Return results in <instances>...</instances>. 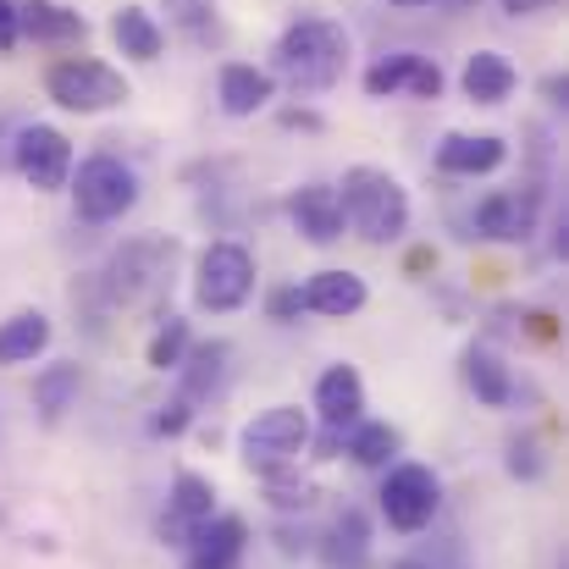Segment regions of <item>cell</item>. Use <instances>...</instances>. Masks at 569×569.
Wrapping results in <instances>:
<instances>
[{
    "label": "cell",
    "instance_id": "obj_32",
    "mask_svg": "<svg viewBox=\"0 0 569 569\" xmlns=\"http://www.w3.org/2000/svg\"><path fill=\"white\" fill-rule=\"evenodd\" d=\"M299 310H305V293L299 288H277L271 293V321H299Z\"/></svg>",
    "mask_w": 569,
    "mask_h": 569
},
{
    "label": "cell",
    "instance_id": "obj_30",
    "mask_svg": "<svg viewBox=\"0 0 569 569\" xmlns=\"http://www.w3.org/2000/svg\"><path fill=\"white\" fill-rule=\"evenodd\" d=\"M271 481V503L277 509H305L316 492H310V481H288V476H266Z\"/></svg>",
    "mask_w": 569,
    "mask_h": 569
},
{
    "label": "cell",
    "instance_id": "obj_36",
    "mask_svg": "<svg viewBox=\"0 0 569 569\" xmlns=\"http://www.w3.org/2000/svg\"><path fill=\"white\" fill-rule=\"evenodd\" d=\"M392 6H431V0H392Z\"/></svg>",
    "mask_w": 569,
    "mask_h": 569
},
{
    "label": "cell",
    "instance_id": "obj_7",
    "mask_svg": "<svg viewBox=\"0 0 569 569\" xmlns=\"http://www.w3.org/2000/svg\"><path fill=\"white\" fill-rule=\"evenodd\" d=\"M442 509V481L426 465H392L381 481V515L392 531H426Z\"/></svg>",
    "mask_w": 569,
    "mask_h": 569
},
{
    "label": "cell",
    "instance_id": "obj_6",
    "mask_svg": "<svg viewBox=\"0 0 569 569\" xmlns=\"http://www.w3.org/2000/svg\"><path fill=\"white\" fill-rule=\"evenodd\" d=\"M72 204L83 221H122L133 204H139V178L128 161L117 156H89L78 167V183H72Z\"/></svg>",
    "mask_w": 569,
    "mask_h": 569
},
{
    "label": "cell",
    "instance_id": "obj_31",
    "mask_svg": "<svg viewBox=\"0 0 569 569\" xmlns=\"http://www.w3.org/2000/svg\"><path fill=\"white\" fill-rule=\"evenodd\" d=\"M189 398H172V403H167V409H161V415H156V420H150V431H156V437H178V431H183V426H189Z\"/></svg>",
    "mask_w": 569,
    "mask_h": 569
},
{
    "label": "cell",
    "instance_id": "obj_23",
    "mask_svg": "<svg viewBox=\"0 0 569 569\" xmlns=\"http://www.w3.org/2000/svg\"><path fill=\"white\" fill-rule=\"evenodd\" d=\"M465 387H470L481 403H492V409H503V403L515 398V377H509V366H503L492 349H470V355H465Z\"/></svg>",
    "mask_w": 569,
    "mask_h": 569
},
{
    "label": "cell",
    "instance_id": "obj_11",
    "mask_svg": "<svg viewBox=\"0 0 569 569\" xmlns=\"http://www.w3.org/2000/svg\"><path fill=\"white\" fill-rule=\"evenodd\" d=\"M210 515H216V487H210L204 476L183 470V476L172 481V498H167V515H161V542L189 548L193 531H199Z\"/></svg>",
    "mask_w": 569,
    "mask_h": 569
},
{
    "label": "cell",
    "instance_id": "obj_28",
    "mask_svg": "<svg viewBox=\"0 0 569 569\" xmlns=\"http://www.w3.org/2000/svg\"><path fill=\"white\" fill-rule=\"evenodd\" d=\"M183 355H189V321L167 316V327L150 338V366H156V371H178Z\"/></svg>",
    "mask_w": 569,
    "mask_h": 569
},
{
    "label": "cell",
    "instance_id": "obj_4",
    "mask_svg": "<svg viewBox=\"0 0 569 569\" xmlns=\"http://www.w3.org/2000/svg\"><path fill=\"white\" fill-rule=\"evenodd\" d=\"M249 293H254V254L243 243H210L199 254V266H193V299H199V310L227 316Z\"/></svg>",
    "mask_w": 569,
    "mask_h": 569
},
{
    "label": "cell",
    "instance_id": "obj_2",
    "mask_svg": "<svg viewBox=\"0 0 569 569\" xmlns=\"http://www.w3.org/2000/svg\"><path fill=\"white\" fill-rule=\"evenodd\" d=\"M338 199H343V221L366 243H398L403 227H409V193L381 167H349Z\"/></svg>",
    "mask_w": 569,
    "mask_h": 569
},
{
    "label": "cell",
    "instance_id": "obj_18",
    "mask_svg": "<svg viewBox=\"0 0 569 569\" xmlns=\"http://www.w3.org/2000/svg\"><path fill=\"white\" fill-rule=\"evenodd\" d=\"M216 94H221V111L227 117H254V111L271 106V72H260L249 61H227Z\"/></svg>",
    "mask_w": 569,
    "mask_h": 569
},
{
    "label": "cell",
    "instance_id": "obj_25",
    "mask_svg": "<svg viewBox=\"0 0 569 569\" xmlns=\"http://www.w3.org/2000/svg\"><path fill=\"white\" fill-rule=\"evenodd\" d=\"M78 387H83L78 366H50V371H39V377H33V403H39V415H44V420H61V415L72 409Z\"/></svg>",
    "mask_w": 569,
    "mask_h": 569
},
{
    "label": "cell",
    "instance_id": "obj_16",
    "mask_svg": "<svg viewBox=\"0 0 569 569\" xmlns=\"http://www.w3.org/2000/svg\"><path fill=\"white\" fill-rule=\"evenodd\" d=\"M305 310H316V316H332V321H343V316H360L366 310V277H355V271H316L305 288Z\"/></svg>",
    "mask_w": 569,
    "mask_h": 569
},
{
    "label": "cell",
    "instance_id": "obj_15",
    "mask_svg": "<svg viewBox=\"0 0 569 569\" xmlns=\"http://www.w3.org/2000/svg\"><path fill=\"white\" fill-rule=\"evenodd\" d=\"M503 139H492V133H448L442 144H437V167L448 172V178H487V172H498L503 167Z\"/></svg>",
    "mask_w": 569,
    "mask_h": 569
},
{
    "label": "cell",
    "instance_id": "obj_27",
    "mask_svg": "<svg viewBox=\"0 0 569 569\" xmlns=\"http://www.w3.org/2000/svg\"><path fill=\"white\" fill-rule=\"evenodd\" d=\"M420 61H426V56H387V61H377V67L366 72V94H371V100H392V94H403V89L415 83Z\"/></svg>",
    "mask_w": 569,
    "mask_h": 569
},
{
    "label": "cell",
    "instance_id": "obj_34",
    "mask_svg": "<svg viewBox=\"0 0 569 569\" xmlns=\"http://www.w3.org/2000/svg\"><path fill=\"white\" fill-rule=\"evenodd\" d=\"M503 11H515V17H537V11H548V6H559V0H498Z\"/></svg>",
    "mask_w": 569,
    "mask_h": 569
},
{
    "label": "cell",
    "instance_id": "obj_21",
    "mask_svg": "<svg viewBox=\"0 0 569 569\" xmlns=\"http://www.w3.org/2000/svg\"><path fill=\"white\" fill-rule=\"evenodd\" d=\"M44 349H50V321L39 310H17L11 321H0V366H28Z\"/></svg>",
    "mask_w": 569,
    "mask_h": 569
},
{
    "label": "cell",
    "instance_id": "obj_24",
    "mask_svg": "<svg viewBox=\"0 0 569 569\" xmlns=\"http://www.w3.org/2000/svg\"><path fill=\"white\" fill-rule=\"evenodd\" d=\"M371 553V531H366V515L360 509H343V520L332 526V542H327V565L332 569H360Z\"/></svg>",
    "mask_w": 569,
    "mask_h": 569
},
{
    "label": "cell",
    "instance_id": "obj_29",
    "mask_svg": "<svg viewBox=\"0 0 569 569\" xmlns=\"http://www.w3.org/2000/svg\"><path fill=\"white\" fill-rule=\"evenodd\" d=\"M509 476H520V481H537L542 476V442L537 437H515L509 442Z\"/></svg>",
    "mask_w": 569,
    "mask_h": 569
},
{
    "label": "cell",
    "instance_id": "obj_10",
    "mask_svg": "<svg viewBox=\"0 0 569 569\" xmlns=\"http://www.w3.org/2000/svg\"><path fill=\"white\" fill-rule=\"evenodd\" d=\"M537 216H542L537 189H498L476 204V232L492 243H526L537 232Z\"/></svg>",
    "mask_w": 569,
    "mask_h": 569
},
{
    "label": "cell",
    "instance_id": "obj_20",
    "mask_svg": "<svg viewBox=\"0 0 569 569\" xmlns=\"http://www.w3.org/2000/svg\"><path fill=\"white\" fill-rule=\"evenodd\" d=\"M17 33H33V39H44V44H67V39H83L89 22H83L78 11L56 6V0H22V6H17Z\"/></svg>",
    "mask_w": 569,
    "mask_h": 569
},
{
    "label": "cell",
    "instance_id": "obj_9",
    "mask_svg": "<svg viewBox=\"0 0 569 569\" xmlns=\"http://www.w3.org/2000/svg\"><path fill=\"white\" fill-rule=\"evenodd\" d=\"M167 266H172V243H128L122 254H111L100 288H106L111 305H139V299L161 282Z\"/></svg>",
    "mask_w": 569,
    "mask_h": 569
},
{
    "label": "cell",
    "instance_id": "obj_33",
    "mask_svg": "<svg viewBox=\"0 0 569 569\" xmlns=\"http://www.w3.org/2000/svg\"><path fill=\"white\" fill-rule=\"evenodd\" d=\"M11 44H17V6L0 0V50H11Z\"/></svg>",
    "mask_w": 569,
    "mask_h": 569
},
{
    "label": "cell",
    "instance_id": "obj_19",
    "mask_svg": "<svg viewBox=\"0 0 569 569\" xmlns=\"http://www.w3.org/2000/svg\"><path fill=\"white\" fill-rule=\"evenodd\" d=\"M465 94L476 100V106H503L509 94H515V67H509V56H498V50H476L470 61H465Z\"/></svg>",
    "mask_w": 569,
    "mask_h": 569
},
{
    "label": "cell",
    "instance_id": "obj_12",
    "mask_svg": "<svg viewBox=\"0 0 569 569\" xmlns=\"http://www.w3.org/2000/svg\"><path fill=\"white\" fill-rule=\"evenodd\" d=\"M249 548V526L238 515H210L189 542V565L183 569H238Z\"/></svg>",
    "mask_w": 569,
    "mask_h": 569
},
{
    "label": "cell",
    "instance_id": "obj_1",
    "mask_svg": "<svg viewBox=\"0 0 569 569\" xmlns=\"http://www.w3.org/2000/svg\"><path fill=\"white\" fill-rule=\"evenodd\" d=\"M277 78H288L293 89H332L349 67V33L332 17H299L293 28H282L277 50H271Z\"/></svg>",
    "mask_w": 569,
    "mask_h": 569
},
{
    "label": "cell",
    "instance_id": "obj_14",
    "mask_svg": "<svg viewBox=\"0 0 569 569\" xmlns=\"http://www.w3.org/2000/svg\"><path fill=\"white\" fill-rule=\"evenodd\" d=\"M360 409H366V381H360L355 366H332L327 377L316 381V415L327 420V431L360 426Z\"/></svg>",
    "mask_w": 569,
    "mask_h": 569
},
{
    "label": "cell",
    "instance_id": "obj_13",
    "mask_svg": "<svg viewBox=\"0 0 569 569\" xmlns=\"http://www.w3.org/2000/svg\"><path fill=\"white\" fill-rule=\"evenodd\" d=\"M288 216H293V227H299V238H310V243H338L343 238V199L338 189H327V183H305V189L288 199Z\"/></svg>",
    "mask_w": 569,
    "mask_h": 569
},
{
    "label": "cell",
    "instance_id": "obj_26",
    "mask_svg": "<svg viewBox=\"0 0 569 569\" xmlns=\"http://www.w3.org/2000/svg\"><path fill=\"white\" fill-rule=\"evenodd\" d=\"M349 453H355V465L381 470V465L398 453V431H392L387 420H366V426H355V431H349Z\"/></svg>",
    "mask_w": 569,
    "mask_h": 569
},
{
    "label": "cell",
    "instance_id": "obj_5",
    "mask_svg": "<svg viewBox=\"0 0 569 569\" xmlns=\"http://www.w3.org/2000/svg\"><path fill=\"white\" fill-rule=\"evenodd\" d=\"M44 89H50L56 106L83 111V117H89V111H111V106L128 100V78H122L117 67H106V61H89V56L56 61L50 78H44Z\"/></svg>",
    "mask_w": 569,
    "mask_h": 569
},
{
    "label": "cell",
    "instance_id": "obj_3",
    "mask_svg": "<svg viewBox=\"0 0 569 569\" xmlns=\"http://www.w3.org/2000/svg\"><path fill=\"white\" fill-rule=\"evenodd\" d=\"M305 442H310V420H305V409H293V403L260 409V415L243 426V437H238L243 465L260 470V476H282V470L305 453Z\"/></svg>",
    "mask_w": 569,
    "mask_h": 569
},
{
    "label": "cell",
    "instance_id": "obj_17",
    "mask_svg": "<svg viewBox=\"0 0 569 569\" xmlns=\"http://www.w3.org/2000/svg\"><path fill=\"white\" fill-rule=\"evenodd\" d=\"M183 392L178 398H221L227 392V377H232V349L227 343H193L183 355Z\"/></svg>",
    "mask_w": 569,
    "mask_h": 569
},
{
    "label": "cell",
    "instance_id": "obj_8",
    "mask_svg": "<svg viewBox=\"0 0 569 569\" xmlns=\"http://www.w3.org/2000/svg\"><path fill=\"white\" fill-rule=\"evenodd\" d=\"M11 161H17V172H22L33 189H44V193L67 189V178H72V144H67V133L39 128V122L17 133Z\"/></svg>",
    "mask_w": 569,
    "mask_h": 569
},
{
    "label": "cell",
    "instance_id": "obj_22",
    "mask_svg": "<svg viewBox=\"0 0 569 569\" xmlns=\"http://www.w3.org/2000/svg\"><path fill=\"white\" fill-rule=\"evenodd\" d=\"M111 39H117V50L122 56H133V61H156L161 56V28H156V17L144 11V6H122L117 17H111Z\"/></svg>",
    "mask_w": 569,
    "mask_h": 569
},
{
    "label": "cell",
    "instance_id": "obj_35",
    "mask_svg": "<svg viewBox=\"0 0 569 569\" xmlns=\"http://www.w3.org/2000/svg\"><path fill=\"white\" fill-rule=\"evenodd\" d=\"M392 569H431V565H420V559H398Z\"/></svg>",
    "mask_w": 569,
    "mask_h": 569
}]
</instances>
